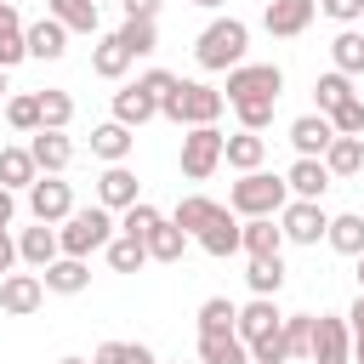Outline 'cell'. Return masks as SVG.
<instances>
[{"label": "cell", "instance_id": "cell-1", "mask_svg": "<svg viewBox=\"0 0 364 364\" xmlns=\"http://www.w3.org/2000/svg\"><path fill=\"white\" fill-rule=\"evenodd\" d=\"M245 51H250V28H245L239 17H210V23L199 28V40H193V63H199L205 74L239 68Z\"/></svg>", "mask_w": 364, "mask_h": 364}, {"label": "cell", "instance_id": "cell-2", "mask_svg": "<svg viewBox=\"0 0 364 364\" xmlns=\"http://www.w3.org/2000/svg\"><path fill=\"white\" fill-rule=\"evenodd\" d=\"M222 108H228V97L205 80H176V91H165V102H159V114L171 125H216Z\"/></svg>", "mask_w": 364, "mask_h": 364}, {"label": "cell", "instance_id": "cell-3", "mask_svg": "<svg viewBox=\"0 0 364 364\" xmlns=\"http://www.w3.org/2000/svg\"><path fill=\"white\" fill-rule=\"evenodd\" d=\"M119 233V222H114V210L108 205H85V210H74V216H63L57 222V239H63V256H97V250H108V239Z\"/></svg>", "mask_w": 364, "mask_h": 364}, {"label": "cell", "instance_id": "cell-4", "mask_svg": "<svg viewBox=\"0 0 364 364\" xmlns=\"http://www.w3.org/2000/svg\"><path fill=\"white\" fill-rule=\"evenodd\" d=\"M228 205L239 216H279L290 205V182L273 171H239V182L228 188Z\"/></svg>", "mask_w": 364, "mask_h": 364}, {"label": "cell", "instance_id": "cell-5", "mask_svg": "<svg viewBox=\"0 0 364 364\" xmlns=\"http://www.w3.org/2000/svg\"><path fill=\"white\" fill-rule=\"evenodd\" d=\"M222 148H228V136L216 125H188V136H182V176L188 182H205L222 165Z\"/></svg>", "mask_w": 364, "mask_h": 364}, {"label": "cell", "instance_id": "cell-6", "mask_svg": "<svg viewBox=\"0 0 364 364\" xmlns=\"http://www.w3.org/2000/svg\"><path fill=\"white\" fill-rule=\"evenodd\" d=\"M279 91H284V68L279 63H239V68H228V102H245V97H273L279 102Z\"/></svg>", "mask_w": 364, "mask_h": 364}, {"label": "cell", "instance_id": "cell-7", "mask_svg": "<svg viewBox=\"0 0 364 364\" xmlns=\"http://www.w3.org/2000/svg\"><path fill=\"white\" fill-rule=\"evenodd\" d=\"M279 228H284L290 245H318V239L330 233V216H324L318 199H290V205L279 210Z\"/></svg>", "mask_w": 364, "mask_h": 364}, {"label": "cell", "instance_id": "cell-8", "mask_svg": "<svg viewBox=\"0 0 364 364\" xmlns=\"http://www.w3.org/2000/svg\"><path fill=\"white\" fill-rule=\"evenodd\" d=\"M28 210H34V222H63V216H74V188L63 182V176H34V188H28Z\"/></svg>", "mask_w": 364, "mask_h": 364}, {"label": "cell", "instance_id": "cell-9", "mask_svg": "<svg viewBox=\"0 0 364 364\" xmlns=\"http://www.w3.org/2000/svg\"><path fill=\"white\" fill-rule=\"evenodd\" d=\"M40 301H46V279L40 273H6L0 279V313L28 318V313H40Z\"/></svg>", "mask_w": 364, "mask_h": 364}, {"label": "cell", "instance_id": "cell-10", "mask_svg": "<svg viewBox=\"0 0 364 364\" xmlns=\"http://www.w3.org/2000/svg\"><path fill=\"white\" fill-rule=\"evenodd\" d=\"M341 358H353V324L336 313L313 318V364H341Z\"/></svg>", "mask_w": 364, "mask_h": 364}, {"label": "cell", "instance_id": "cell-11", "mask_svg": "<svg viewBox=\"0 0 364 364\" xmlns=\"http://www.w3.org/2000/svg\"><path fill=\"white\" fill-rule=\"evenodd\" d=\"M313 11H318V0H267L262 28H267L273 40H296V34H307Z\"/></svg>", "mask_w": 364, "mask_h": 364}, {"label": "cell", "instance_id": "cell-12", "mask_svg": "<svg viewBox=\"0 0 364 364\" xmlns=\"http://www.w3.org/2000/svg\"><path fill=\"white\" fill-rule=\"evenodd\" d=\"M330 142H336L330 114H296V119H290V148H296L301 159H324Z\"/></svg>", "mask_w": 364, "mask_h": 364}, {"label": "cell", "instance_id": "cell-13", "mask_svg": "<svg viewBox=\"0 0 364 364\" xmlns=\"http://www.w3.org/2000/svg\"><path fill=\"white\" fill-rule=\"evenodd\" d=\"M28 154H34V165H40L46 176H63V171L74 165V136H68V131H46V125H40V131L28 136Z\"/></svg>", "mask_w": 364, "mask_h": 364}, {"label": "cell", "instance_id": "cell-14", "mask_svg": "<svg viewBox=\"0 0 364 364\" xmlns=\"http://www.w3.org/2000/svg\"><path fill=\"white\" fill-rule=\"evenodd\" d=\"M57 256H63L57 222H34V228H23V233H17V262H28L34 273H40V267H51Z\"/></svg>", "mask_w": 364, "mask_h": 364}, {"label": "cell", "instance_id": "cell-15", "mask_svg": "<svg viewBox=\"0 0 364 364\" xmlns=\"http://www.w3.org/2000/svg\"><path fill=\"white\" fill-rule=\"evenodd\" d=\"M193 239H199V250H205V256H233V250H239V210H233V205H222V210H216Z\"/></svg>", "mask_w": 364, "mask_h": 364}, {"label": "cell", "instance_id": "cell-16", "mask_svg": "<svg viewBox=\"0 0 364 364\" xmlns=\"http://www.w3.org/2000/svg\"><path fill=\"white\" fill-rule=\"evenodd\" d=\"M239 250H245V256H279V250H284L279 216H245V222H239Z\"/></svg>", "mask_w": 364, "mask_h": 364}, {"label": "cell", "instance_id": "cell-17", "mask_svg": "<svg viewBox=\"0 0 364 364\" xmlns=\"http://www.w3.org/2000/svg\"><path fill=\"white\" fill-rule=\"evenodd\" d=\"M279 324H284L279 301H273V296H250V301L239 307V324H233V330H239V336H245V347H250L256 336H273Z\"/></svg>", "mask_w": 364, "mask_h": 364}, {"label": "cell", "instance_id": "cell-18", "mask_svg": "<svg viewBox=\"0 0 364 364\" xmlns=\"http://www.w3.org/2000/svg\"><path fill=\"white\" fill-rule=\"evenodd\" d=\"M23 34H28V57H40V63H57V57L68 51V23H57L51 11H46L40 23H28Z\"/></svg>", "mask_w": 364, "mask_h": 364}, {"label": "cell", "instance_id": "cell-19", "mask_svg": "<svg viewBox=\"0 0 364 364\" xmlns=\"http://www.w3.org/2000/svg\"><path fill=\"white\" fill-rule=\"evenodd\" d=\"M136 148V131L131 125H119V119H102L97 131H91V154L102 159V165H125V154Z\"/></svg>", "mask_w": 364, "mask_h": 364}, {"label": "cell", "instance_id": "cell-20", "mask_svg": "<svg viewBox=\"0 0 364 364\" xmlns=\"http://www.w3.org/2000/svg\"><path fill=\"white\" fill-rule=\"evenodd\" d=\"M284 182H290V199H324V188H330L336 176H330L324 159H301V154H296V165L284 171Z\"/></svg>", "mask_w": 364, "mask_h": 364}, {"label": "cell", "instance_id": "cell-21", "mask_svg": "<svg viewBox=\"0 0 364 364\" xmlns=\"http://www.w3.org/2000/svg\"><path fill=\"white\" fill-rule=\"evenodd\" d=\"M97 205L131 210V205H136V171H131V165H108V171L97 176Z\"/></svg>", "mask_w": 364, "mask_h": 364}, {"label": "cell", "instance_id": "cell-22", "mask_svg": "<svg viewBox=\"0 0 364 364\" xmlns=\"http://www.w3.org/2000/svg\"><path fill=\"white\" fill-rule=\"evenodd\" d=\"M40 279L51 296H80L91 284V267H85V256H57L51 267H40Z\"/></svg>", "mask_w": 364, "mask_h": 364}, {"label": "cell", "instance_id": "cell-23", "mask_svg": "<svg viewBox=\"0 0 364 364\" xmlns=\"http://www.w3.org/2000/svg\"><path fill=\"white\" fill-rule=\"evenodd\" d=\"M131 63H136V57L125 51V40H119V34H102V40L91 46V74H97V80H125V68H131Z\"/></svg>", "mask_w": 364, "mask_h": 364}, {"label": "cell", "instance_id": "cell-24", "mask_svg": "<svg viewBox=\"0 0 364 364\" xmlns=\"http://www.w3.org/2000/svg\"><path fill=\"white\" fill-rule=\"evenodd\" d=\"M154 114H159V97H148L142 85H119V91H114V119H119V125L136 131V125H148Z\"/></svg>", "mask_w": 364, "mask_h": 364}, {"label": "cell", "instance_id": "cell-25", "mask_svg": "<svg viewBox=\"0 0 364 364\" xmlns=\"http://www.w3.org/2000/svg\"><path fill=\"white\" fill-rule=\"evenodd\" d=\"M222 159H228L233 171H262V159H267V136H262V131H245V125H239V131L228 136Z\"/></svg>", "mask_w": 364, "mask_h": 364}, {"label": "cell", "instance_id": "cell-26", "mask_svg": "<svg viewBox=\"0 0 364 364\" xmlns=\"http://www.w3.org/2000/svg\"><path fill=\"white\" fill-rule=\"evenodd\" d=\"M199 364H250V347L239 330H216V336H199Z\"/></svg>", "mask_w": 364, "mask_h": 364}, {"label": "cell", "instance_id": "cell-27", "mask_svg": "<svg viewBox=\"0 0 364 364\" xmlns=\"http://www.w3.org/2000/svg\"><path fill=\"white\" fill-rule=\"evenodd\" d=\"M28 57V34H23V17L11 0H0V68H17Z\"/></svg>", "mask_w": 364, "mask_h": 364}, {"label": "cell", "instance_id": "cell-28", "mask_svg": "<svg viewBox=\"0 0 364 364\" xmlns=\"http://www.w3.org/2000/svg\"><path fill=\"white\" fill-rule=\"evenodd\" d=\"M188 239H193V233H188V228H176V222L165 216V222H159V228H154V233H148L142 245H148V262H182Z\"/></svg>", "mask_w": 364, "mask_h": 364}, {"label": "cell", "instance_id": "cell-29", "mask_svg": "<svg viewBox=\"0 0 364 364\" xmlns=\"http://www.w3.org/2000/svg\"><path fill=\"white\" fill-rule=\"evenodd\" d=\"M34 176H40V165H34L28 148H0V188H11V193L23 188V193H28Z\"/></svg>", "mask_w": 364, "mask_h": 364}, {"label": "cell", "instance_id": "cell-30", "mask_svg": "<svg viewBox=\"0 0 364 364\" xmlns=\"http://www.w3.org/2000/svg\"><path fill=\"white\" fill-rule=\"evenodd\" d=\"M330 63H336L347 80H358V74H364V28H341V34L330 40Z\"/></svg>", "mask_w": 364, "mask_h": 364}, {"label": "cell", "instance_id": "cell-31", "mask_svg": "<svg viewBox=\"0 0 364 364\" xmlns=\"http://www.w3.org/2000/svg\"><path fill=\"white\" fill-rule=\"evenodd\" d=\"M114 34L125 40L131 57H154V51H159V23H154V17H125Z\"/></svg>", "mask_w": 364, "mask_h": 364}, {"label": "cell", "instance_id": "cell-32", "mask_svg": "<svg viewBox=\"0 0 364 364\" xmlns=\"http://www.w3.org/2000/svg\"><path fill=\"white\" fill-rule=\"evenodd\" d=\"M324 165H330V176H358L364 171V136H336L324 148Z\"/></svg>", "mask_w": 364, "mask_h": 364}, {"label": "cell", "instance_id": "cell-33", "mask_svg": "<svg viewBox=\"0 0 364 364\" xmlns=\"http://www.w3.org/2000/svg\"><path fill=\"white\" fill-rule=\"evenodd\" d=\"M245 284H250V296H279L284 290V256H250Z\"/></svg>", "mask_w": 364, "mask_h": 364}, {"label": "cell", "instance_id": "cell-34", "mask_svg": "<svg viewBox=\"0 0 364 364\" xmlns=\"http://www.w3.org/2000/svg\"><path fill=\"white\" fill-rule=\"evenodd\" d=\"M330 250H341V256H364V216L358 210H347V216H330Z\"/></svg>", "mask_w": 364, "mask_h": 364}, {"label": "cell", "instance_id": "cell-35", "mask_svg": "<svg viewBox=\"0 0 364 364\" xmlns=\"http://www.w3.org/2000/svg\"><path fill=\"white\" fill-rule=\"evenodd\" d=\"M46 11L68 23V34H97V0H46Z\"/></svg>", "mask_w": 364, "mask_h": 364}, {"label": "cell", "instance_id": "cell-36", "mask_svg": "<svg viewBox=\"0 0 364 364\" xmlns=\"http://www.w3.org/2000/svg\"><path fill=\"white\" fill-rule=\"evenodd\" d=\"M347 97H358V91H353V80H347L341 68H330V74L313 80V102H318V114H336Z\"/></svg>", "mask_w": 364, "mask_h": 364}, {"label": "cell", "instance_id": "cell-37", "mask_svg": "<svg viewBox=\"0 0 364 364\" xmlns=\"http://www.w3.org/2000/svg\"><path fill=\"white\" fill-rule=\"evenodd\" d=\"M102 256H108V267H114V273H142V262H148V245H142V239H131V233H114Z\"/></svg>", "mask_w": 364, "mask_h": 364}, {"label": "cell", "instance_id": "cell-38", "mask_svg": "<svg viewBox=\"0 0 364 364\" xmlns=\"http://www.w3.org/2000/svg\"><path fill=\"white\" fill-rule=\"evenodd\" d=\"M6 125L23 131V136H34V131H40V91H17V97H6Z\"/></svg>", "mask_w": 364, "mask_h": 364}, {"label": "cell", "instance_id": "cell-39", "mask_svg": "<svg viewBox=\"0 0 364 364\" xmlns=\"http://www.w3.org/2000/svg\"><path fill=\"white\" fill-rule=\"evenodd\" d=\"M68 119H74V97L57 91V85H46L40 91V125L46 131H68Z\"/></svg>", "mask_w": 364, "mask_h": 364}, {"label": "cell", "instance_id": "cell-40", "mask_svg": "<svg viewBox=\"0 0 364 364\" xmlns=\"http://www.w3.org/2000/svg\"><path fill=\"white\" fill-rule=\"evenodd\" d=\"M216 210H222L216 199H205V193H188V199H176L171 222H176V228H188V233H199V228H205V222H210Z\"/></svg>", "mask_w": 364, "mask_h": 364}, {"label": "cell", "instance_id": "cell-41", "mask_svg": "<svg viewBox=\"0 0 364 364\" xmlns=\"http://www.w3.org/2000/svg\"><path fill=\"white\" fill-rule=\"evenodd\" d=\"M91 364H159V358H154V347H142V341H102V347L91 353Z\"/></svg>", "mask_w": 364, "mask_h": 364}, {"label": "cell", "instance_id": "cell-42", "mask_svg": "<svg viewBox=\"0 0 364 364\" xmlns=\"http://www.w3.org/2000/svg\"><path fill=\"white\" fill-rule=\"evenodd\" d=\"M233 324H239V307H233L228 296L199 301V336H216V330H233Z\"/></svg>", "mask_w": 364, "mask_h": 364}, {"label": "cell", "instance_id": "cell-43", "mask_svg": "<svg viewBox=\"0 0 364 364\" xmlns=\"http://www.w3.org/2000/svg\"><path fill=\"white\" fill-rule=\"evenodd\" d=\"M284 353L313 358V313H284Z\"/></svg>", "mask_w": 364, "mask_h": 364}, {"label": "cell", "instance_id": "cell-44", "mask_svg": "<svg viewBox=\"0 0 364 364\" xmlns=\"http://www.w3.org/2000/svg\"><path fill=\"white\" fill-rule=\"evenodd\" d=\"M159 222H165V216H159V210H154L148 199H136L131 210H119V233H131V239H148V233H154Z\"/></svg>", "mask_w": 364, "mask_h": 364}, {"label": "cell", "instance_id": "cell-45", "mask_svg": "<svg viewBox=\"0 0 364 364\" xmlns=\"http://www.w3.org/2000/svg\"><path fill=\"white\" fill-rule=\"evenodd\" d=\"M233 114H239L245 131H267L273 125V97H245V102H233Z\"/></svg>", "mask_w": 364, "mask_h": 364}, {"label": "cell", "instance_id": "cell-46", "mask_svg": "<svg viewBox=\"0 0 364 364\" xmlns=\"http://www.w3.org/2000/svg\"><path fill=\"white\" fill-rule=\"evenodd\" d=\"M330 125H336V136H364V97H347L330 114Z\"/></svg>", "mask_w": 364, "mask_h": 364}, {"label": "cell", "instance_id": "cell-47", "mask_svg": "<svg viewBox=\"0 0 364 364\" xmlns=\"http://www.w3.org/2000/svg\"><path fill=\"white\" fill-rule=\"evenodd\" d=\"M290 353H284V324L273 330V336H256L250 341V364H284Z\"/></svg>", "mask_w": 364, "mask_h": 364}, {"label": "cell", "instance_id": "cell-48", "mask_svg": "<svg viewBox=\"0 0 364 364\" xmlns=\"http://www.w3.org/2000/svg\"><path fill=\"white\" fill-rule=\"evenodd\" d=\"M136 85L165 102V91H176V74H171V68H148V74H136Z\"/></svg>", "mask_w": 364, "mask_h": 364}, {"label": "cell", "instance_id": "cell-49", "mask_svg": "<svg viewBox=\"0 0 364 364\" xmlns=\"http://www.w3.org/2000/svg\"><path fill=\"white\" fill-rule=\"evenodd\" d=\"M318 11L336 17V23H358L364 17V0H318Z\"/></svg>", "mask_w": 364, "mask_h": 364}, {"label": "cell", "instance_id": "cell-50", "mask_svg": "<svg viewBox=\"0 0 364 364\" xmlns=\"http://www.w3.org/2000/svg\"><path fill=\"white\" fill-rule=\"evenodd\" d=\"M11 267H17V239H11V233H6V222H0V279H6Z\"/></svg>", "mask_w": 364, "mask_h": 364}, {"label": "cell", "instance_id": "cell-51", "mask_svg": "<svg viewBox=\"0 0 364 364\" xmlns=\"http://www.w3.org/2000/svg\"><path fill=\"white\" fill-rule=\"evenodd\" d=\"M119 6H125V17H159L165 0H119Z\"/></svg>", "mask_w": 364, "mask_h": 364}, {"label": "cell", "instance_id": "cell-52", "mask_svg": "<svg viewBox=\"0 0 364 364\" xmlns=\"http://www.w3.org/2000/svg\"><path fill=\"white\" fill-rule=\"evenodd\" d=\"M11 216H17V193H11V188H0V222H11Z\"/></svg>", "mask_w": 364, "mask_h": 364}, {"label": "cell", "instance_id": "cell-53", "mask_svg": "<svg viewBox=\"0 0 364 364\" xmlns=\"http://www.w3.org/2000/svg\"><path fill=\"white\" fill-rule=\"evenodd\" d=\"M353 364H364V324L353 330Z\"/></svg>", "mask_w": 364, "mask_h": 364}, {"label": "cell", "instance_id": "cell-54", "mask_svg": "<svg viewBox=\"0 0 364 364\" xmlns=\"http://www.w3.org/2000/svg\"><path fill=\"white\" fill-rule=\"evenodd\" d=\"M188 6H205V11H216V6H228V0H188Z\"/></svg>", "mask_w": 364, "mask_h": 364}, {"label": "cell", "instance_id": "cell-55", "mask_svg": "<svg viewBox=\"0 0 364 364\" xmlns=\"http://www.w3.org/2000/svg\"><path fill=\"white\" fill-rule=\"evenodd\" d=\"M57 364H91V358H80V353H68V358H57Z\"/></svg>", "mask_w": 364, "mask_h": 364}, {"label": "cell", "instance_id": "cell-56", "mask_svg": "<svg viewBox=\"0 0 364 364\" xmlns=\"http://www.w3.org/2000/svg\"><path fill=\"white\" fill-rule=\"evenodd\" d=\"M353 262H358V290H364V256H353Z\"/></svg>", "mask_w": 364, "mask_h": 364}, {"label": "cell", "instance_id": "cell-57", "mask_svg": "<svg viewBox=\"0 0 364 364\" xmlns=\"http://www.w3.org/2000/svg\"><path fill=\"white\" fill-rule=\"evenodd\" d=\"M0 97H6V68H0Z\"/></svg>", "mask_w": 364, "mask_h": 364}, {"label": "cell", "instance_id": "cell-58", "mask_svg": "<svg viewBox=\"0 0 364 364\" xmlns=\"http://www.w3.org/2000/svg\"><path fill=\"white\" fill-rule=\"evenodd\" d=\"M176 364H199V358H176Z\"/></svg>", "mask_w": 364, "mask_h": 364}, {"label": "cell", "instance_id": "cell-59", "mask_svg": "<svg viewBox=\"0 0 364 364\" xmlns=\"http://www.w3.org/2000/svg\"><path fill=\"white\" fill-rule=\"evenodd\" d=\"M341 364H353V358H341Z\"/></svg>", "mask_w": 364, "mask_h": 364}]
</instances>
